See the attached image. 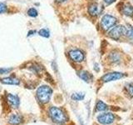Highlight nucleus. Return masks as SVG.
Returning a JSON list of instances; mask_svg holds the SVG:
<instances>
[{"mask_svg": "<svg viewBox=\"0 0 133 125\" xmlns=\"http://www.w3.org/2000/svg\"><path fill=\"white\" fill-rule=\"evenodd\" d=\"M34 32H36V31H29L28 32V36H30V35H32L33 33H34Z\"/></svg>", "mask_w": 133, "mask_h": 125, "instance_id": "b1692460", "label": "nucleus"}, {"mask_svg": "<svg viewBox=\"0 0 133 125\" xmlns=\"http://www.w3.org/2000/svg\"><path fill=\"white\" fill-rule=\"evenodd\" d=\"M49 115L53 122H55L58 124H63L66 121V114L59 108L51 107L49 109Z\"/></svg>", "mask_w": 133, "mask_h": 125, "instance_id": "f257e3e1", "label": "nucleus"}, {"mask_svg": "<svg viewBox=\"0 0 133 125\" xmlns=\"http://www.w3.org/2000/svg\"><path fill=\"white\" fill-rule=\"evenodd\" d=\"M85 97V94L82 93H75L72 95V98L75 101H81Z\"/></svg>", "mask_w": 133, "mask_h": 125, "instance_id": "2eb2a0df", "label": "nucleus"}, {"mask_svg": "<svg viewBox=\"0 0 133 125\" xmlns=\"http://www.w3.org/2000/svg\"><path fill=\"white\" fill-rule=\"evenodd\" d=\"M126 35L130 39L133 40V28L130 27L129 28H127V33Z\"/></svg>", "mask_w": 133, "mask_h": 125, "instance_id": "aec40b11", "label": "nucleus"}, {"mask_svg": "<svg viewBox=\"0 0 133 125\" xmlns=\"http://www.w3.org/2000/svg\"><path fill=\"white\" fill-rule=\"evenodd\" d=\"M116 23V18H114L113 16L111 15H104L102 20H101V27L102 28L103 30H109L110 28H111L112 27L114 26Z\"/></svg>", "mask_w": 133, "mask_h": 125, "instance_id": "20e7f679", "label": "nucleus"}, {"mask_svg": "<svg viewBox=\"0 0 133 125\" xmlns=\"http://www.w3.org/2000/svg\"><path fill=\"white\" fill-rule=\"evenodd\" d=\"M123 77H124V74L122 73H118V72L108 73L105 75H103L102 77V80L104 83H107V82H111V81L119 80V79H121Z\"/></svg>", "mask_w": 133, "mask_h": 125, "instance_id": "39448f33", "label": "nucleus"}, {"mask_svg": "<svg viewBox=\"0 0 133 125\" xmlns=\"http://www.w3.org/2000/svg\"><path fill=\"white\" fill-rule=\"evenodd\" d=\"M8 10V8L4 3H0V14H4Z\"/></svg>", "mask_w": 133, "mask_h": 125, "instance_id": "412c9836", "label": "nucleus"}, {"mask_svg": "<svg viewBox=\"0 0 133 125\" xmlns=\"http://www.w3.org/2000/svg\"><path fill=\"white\" fill-rule=\"evenodd\" d=\"M79 76H80L82 80H84L87 83H89L90 81H91V78H92V75L90 73L87 72V71H81L79 73Z\"/></svg>", "mask_w": 133, "mask_h": 125, "instance_id": "ddd939ff", "label": "nucleus"}, {"mask_svg": "<svg viewBox=\"0 0 133 125\" xmlns=\"http://www.w3.org/2000/svg\"><path fill=\"white\" fill-rule=\"evenodd\" d=\"M52 93V90L50 87L43 85L39 87L37 90V99L42 103H47L49 102L50 98H51V96Z\"/></svg>", "mask_w": 133, "mask_h": 125, "instance_id": "f03ea898", "label": "nucleus"}, {"mask_svg": "<svg viewBox=\"0 0 133 125\" xmlns=\"http://www.w3.org/2000/svg\"><path fill=\"white\" fill-rule=\"evenodd\" d=\"M127 33V28L122 25H117L114 28H112L108 33V36L111 39H113L115 40L119 39L121 37L125 35Z\"/></svg>", "mask_w": 133, "mask_h": 125, "instance_id": "7ed1b4c3", "label": "nucleus"}, {"mask_svg": "<svg viewBox=\"0 0 133 125\" xmlns=\"http://www.w3.org/2000/svg\"><path fill=\"white\" fill-rule=\"evenodd\" d=\"M7 100L9 105L12 108H18L19 107V104H20V99L17 95H12L10 93H8L7 94Z\"/></svg>", "mask_w": 133, "mask_h": 125, "instance_id": "6e6552de", "label": "nucleus"}, {"mask_svg": "<svg viewBox=\"0 0 133 125\" xmlns=\"http://www.w3.org/2000/svg\"><path fill=\"white\" fill-rule=\"evenodd\" d=\"M38 34L40 36H43L44 38H49L50 34H49V31L48 30V29H45V28H43L41 29V30L38 32Z\"/></svg>", "mask_w": 133, "mask_h": 125, "instance_id": "f3484780", "label": "nucleus"}, {"mask_svg": "<svg viewBox=\"0 0 133 125\" xmlns=\"http://www.w3.org/2000/svg\"><path fill=\"white\" fill-rule=\"evenodd\" d=\"M56 1L58 2V3H63V2L66 1V0H56Z\"/></svg>", "mask_w": 133, "mask_h": 125, "instance_id": "393cba45", "label": "nucleus"}, {"mask_svg": "<svg viewBox=\"0 0 133 125\" xmlns=\"http://www.w3.org/2000/svg\"><path fill=\"white\" fill-rule=\"evenodd\" d=\"M109 58H110V59H111L110 61L111 63H115V64H117V63H119L120 59H121L120 54L118 53H116V52L111 53L109 55Z\"/></svg>", "mask_w": 133, "mask_h": 125, "instance_id": "4468645a", "label": "nucleus"}, {"mask_svg": "<svg viewBox=\"0 0 133 125\" xmlns=\"http://www.w3.org/2000/svg\"><path fill=\"white\" fill-rule=\"evenodd\" d=\"M102 11V7L97 3H91L88 8V12L91 16H97L101 14Z\"/></svg>", "mask_w": 133, "mask_h": 125, "instance_id": "1a4fd4ad", "label": "nucleus"}, {"mask_svg": "<svg viewBox=\"0 0 133 125\" xmlns=\"http://www.w3.org/2000/svg\"><path fill=\"white\" fill-rule=\"evenodd\" d=\"M0 81H1L3 83H5V84H11V85H18L20 83L19 79L16 78H12V77L1 78Z\"/></svg>", "mask_w": 133, "mask_h": 125, "instance_id": "9d476101", "label": "nucleus"}, {"mask_svg": "<svg viewBox=\"0 0 133 125\" xmlns=\"http://www.w3.org/2000/svg\"><path fill=\"white\" fill-rule=\"evenodd\" d=\"M69 57L71 59L76 63H81L84 60V53L79 49H73L69 52Z\"/></svg>", "mask_w": 133, "mask_h": 125, "instance_id": "0eeeda50", "label": "nucleus"}, {"mask_svg": "<svg viewBox=\"0 0 133 125\" xmlns=\"http://www.w3.org/2000/svg\"><path fill=\"white\" fill-rule=\"evenodd\" d=\"M115 119V116L111 114V113H106V114H102L97 117V120L100 123L107 125L111 124Z\"/></svg>", "mask_w": 133, "mask_h": 125, "instance_id": "423d86ee", "label": "nucleus"}, {"mask_svg": "<svg viewBox=\"0 0 133 125\" xmlns=\"http://www.w3.org/2000/svg\"><path fill=\"white\" fill-rule=\"evenodd\" d=\"M12 68H0V74H6L10 73Z\"/></svg>", "mask_w": 133, "mask_h": 125, "instance_id": "4be33fe9", "label": "nucleus"}, {"mask_svg": "<svg viewBox=\"0 0 133 125\" xmlns=\"http://www.w3.org/2000/svg\"><path fill=\"white\" fill-rule=\"evenodd\" d=\"M28 14L30 16V17H32V18H34V17H37V11L34 8H30V9H28Z\"/></svg>", "mask_w": 133, "mask_h": 125, "instance_id": "a211bd4d", "label": "nucleus"}, {"mask_svg": "<svg viewBox=\"0 0 133 125\" xmlns=\"http://www.w3.org/2000/svg\"><path fill=\"white\" fill-rule=\"evenodd\" d=\"M108 108V107L107 106V104H105L102 101H98L97 103V109L98 111H105Z\"/></svg>", "mask_w": 133, "mask_h": 125, "instance_id": "dca6fc26", "label": "nucleus"}, {"mask_svg": "<svg viewBox=\"0 0 133 125\" xmlns=\"http://www.w3.org/2000/svg\"><path fill=\"white\" fill-rule=\"evenodd\" d=\"M116 0H104V2H105L107 4H111V3H113Z\"/></svg>", "mask_w": 133, "mask_h": 125, "instance_id": "5701e85b", "label": "nucleus"}, {"mask_svg": "<svg viewBox=\"0 0 133 125\" xmlns=\"http://www.w3.org/2000/svg\"><path fill=\"white\" fill-rule=\"evenodd\" d=\"M22 121H23V117L20 114H12L9 118V123L11 124H14V125L19 124V123H22Z\"/></svg>", "mask_w": 133, "mask_h": 125, "instance_id": "9b49d317", "label": "nucleus"}, {"mask_svg": "<svg viewBox=\"0 0 133 125\" xmlns=\"http://www.w3.org/2000/svg\"><path fill=\"white\" fill-rule=\"evenodd\" d=\"M126 89L131 97H133V83H127L126 85Z\"/></svg>", "mask_w": 133, "mask_h": 125, "instance_id": "6ab92c4d", "label": "nucleus"}, {"mask_svg": "<svg viewBox=\"0 0 133 125\" xmlns=\"http://www.w3.org/2000/svg\"><path fill=\"white\" fill-rule=\"evenodd\" d=\"M122 12L126 16H129V17L133 16V7L129 3L124 4L122 7Z\"/></svg>", "mask_w": 133, "mask_h": 125, "instance_id": "f8f14e48", "label": "nucleus"}]
</instances>
